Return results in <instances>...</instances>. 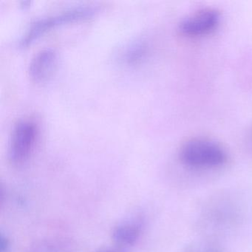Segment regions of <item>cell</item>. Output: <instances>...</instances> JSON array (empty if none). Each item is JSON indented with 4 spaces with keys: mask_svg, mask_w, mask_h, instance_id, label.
Returning <instances> with one entry per match:
<instances>
[{
    "mask_svg": "<svg viewBox=\"0 0 252 252\" xmlns=\"http://www.w3.org/2000/svg\"><path fill=\"white\" fill-rule=\"evenodd\" d=\"M37 126L30 120H20L11 133L8 147V157L11 163L20 164L30 157L37 138Z\"/></svg>",
    "mask_w": 252,
    "mask_h": 252,
    "instance_id": "obj_3",
    "label": "cell"
},
{
    "mask_svg": "<svg viewBox=\"0 0 252 252\" xmlns=\"http://www.w3.org/2000/svg\"><path fill=\"white\" fill-rule=\"evenodd\" d=\"M119 252V251H114V250H104V251H101V252Z\"/></svg>",
    "mask_w": 252,
    "mask_h": 252,
    "instance_id": "obj_9",
    "label": "cell"
},
{
    "mask_svg": "<svg viewBox=\"0 0 252 252\" xmlns=\"http://www.w3.org/2000/svg\"><path fill=\"white\" fill-rule=\"evenodd\" d=\"M11 244L7 236L1 234L0 237V252H9Z\"/></svg>",
    "mask_w": 252,
    "mask_h": 252,
    "instance_id": "obj_8",
    "label": "cell"
},
{
    "mask_svg": "<svg viewBox=\"0 0 252 252\" xmlns=\"http://www.w3.org/2000/svg\"><path fill=\"white\" fill-rule=\"evenodd\" d=\"M220 21L216 10L206 8L190 15L180 25V32L189 37H197L209 34L215 30Z\"/></svg>",
    "mask_w": 252,
    "mask_h": 252,
    "instance_id": "obj_4",
    "label": "cell"
},
{
    "mask_svg": "<svg viewBox=\"0 0 252 252\" xmlns=\"http://www.w3.org/2000/svg\"><path fill=\"white\" fill-rule=\"evenodd\" d=\"M143 223L138 218H131L119 222L113 228L112 239L120 247L134 246L141 237Z\"/></svg>",
    "mask_w": 252,
    "mask_h": 252,
    "instance_id": "obj_6",
    "label": "cell"
},
{
    "mask_svg": "<svg viewBox=\"0 0 252 252\" xmlns=\"http://www.w3.org/2000/svg\"><path fill=\"white\" fill-rule=\"evenodd\" d=\"M183 163L191 167L215 168L227 160L225 150L216 143L206 139L187 141L180 150Z\"/></svg>",
    "mask_w": 252,
    "mask_h": 252,
    "instance_id": "obj_1",
    "label": "cell"
},
{
    "mask_svg": "<svg viewBox=\"0 0 252 252\" xmlns=\"http://www.w3.org/2000/svg\"><path fill=\"white\" fill-rule=\"evenodd\" d=\"M97 10L98 9L96 7L91 6V5H82V6L69 8L65 11H61L48 17H42L32 23L27 32L22 36L21 39L19 42V45L24 47L29 45L38 36L59 25L92 17L96 13Z\"/></svg>",
    "mask_w": 252,
    "mask_h": 252,
    "instance_id": "obj_2",
    "label": "cell"
},
{
    "mask_svg": "<svg viewBox=\"0 0 252 252\" xmlns=\"http://www.w3.org/2000/svg\"><path fill=\"white\" fill-rule=\"evenodd\" d=\"M145 47L141 44H135L129 47L125 54V60L129 64H135L141 61L145 55Z\"/></svg>",
    "mask_w": 252,
    "mask_h": 252,
    "instance_id": "obj_7",
    "label": "cell"
},
{
    "mask_svg": "<svg viewBox=\"0 0 252 252\" xmlns=\"http://www.w3.org/2000/svg\"><path fill=\"white\" fill-rule=\"evenodd\" d=\"M57 63V54L55 50L51 48L39 50L34 54L29 64L31 78L37 83L46 82L55 70Z\"/></svg>",
    "mask_w": 252,
    "mask_h": 252,
    "instance_id": "obj_5",
    "label": "cell"
}]
</instances>
